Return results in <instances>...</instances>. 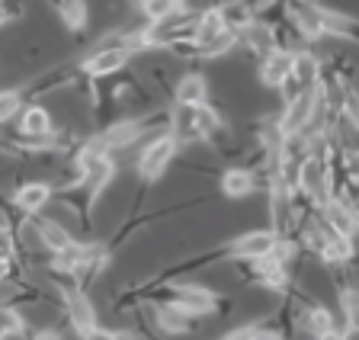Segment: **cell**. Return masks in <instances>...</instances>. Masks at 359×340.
<instances>
[{
  "label": "cell",
  "mask_w": 359,
  "mask_h": 340,
  "mask_svg": "<svg viewBox=\"0 0 359 340\" xmlns=\"http://www.w3.org/2000/svg\"><path fill=\"white\" fill-rule=\"evenodd\" d=\"M119 39H122V29H112L106 42L90 48V52L81 58V64H77L81 77H87V81H106V77L119 74L122 68H128V61H132L135 55L122 46Z\"/></svg>",
  "instance_id": "6da1fadb"
},
{
  "label": "cell",
  "mask_w": 359,
  "mask_h": 340,
  "mask_svg": "<svg viewBox=\"0 0 359 340\" xmlns=\"http://www.w3.org/2000/svg\"><path fill=\"white\" fill-rule=\"evenodd\" d=\"M177 154H180V144L170 132H161V135L148 138V142L142 144L138 164H135L138 167V177H142L144 183H157L167 170H170V164L177 161Z\"/></svg>",
  "instance_id": "7a4b0ae2"
},
{
  "label": "cell",
  "mask_w": 359,
  "mask_h": 340,
  "mask_svg": "<svg viewBox=\"0 0 359 340\" xmlns=\"http://www.w3.org/2000/svg\"><path fill=\"white\" fill-rule=\"evenodd\" d=\"M170 302L180 305V308L193 318H205V315L222 311V295L209 286H199V283H173Z\"/></svg>",
  "instance_id": "3957f363"
},
{
  "label": "cell",
  "mask_w": 359,
  "mask_h": 340,
  "mask_svg": "<svg viewBox=\"0 0 359 340\" xmlns=\"http://www.w3.org/2000/svg\"><path fill=\"white\" fill-rule=\"evenodd\" d=\"M276 238L279 235L273 231V228H250V231H241L238 238H231V241L222 247V257H228V260H260L273 250Z\"/></svg>",
  "instance_id": "277c9868"
},
{
  "label": "cell",
  "mask_w": 359,
  "mask_h": 340,
  "mask_svg": "<svg viewBox=\"0 0 359 340\" xmlns=\"http://www.w3.org/2000/svg\"><path fill=\"white\" fill-rule=\"evenodd\" d=\"M314 109H318V87H308V90L295 93L292 100H285L283 109L276 113L283 135H299V132H305Z\"/></svg>",
  "instance_id": "5b68a950"
},
{
  "label": "cell",
  "mask_w": 359,
  "mask_h": 340,
  "mask_svg": "<svg viewBox=\"0 0 359 340\" xmlns=\"http://www.w3.org/2000/svg\"><path fill=\"white\" fill-rule=\"evenodd\" d=\"M61 302H65L67 325L74 327L77 337H83L87 331H93V327L100 325L97 305L90 302L87 289H81V286H67V289H61Z\"/></svg>",
  "instance_id": "8992f818"
},
{
  "label": "cell",
  "mask_w": 359,
  "mask_h": 340,
  "mask_svg": "<svg viewBox=\"0 0 359 340\" xmlns=\"http://www.w3.org/2000/svg\"><path fill=\"white\" fill-rule=\"evenodd\" d=\"M148 318H151V327H157L167 337H187V334L196 331V318L187 315L180 305H173L170 299H161V302L151 305Z\"/></svg>",
  "instance_id": "52a82bcc"
},
{
  "label": "cell",
  "mask_w": 359,
  "mask_h": 340,
  "mask_svg": "<svg viewBox=\"0 0 359 340\" xmlns=\"http://www.w3.org/2000/svg\"><path fill=\"white\" fill-rule=\"evenodd\" d=\"M52 199H55V189L48 180H26L13 189L10 203H13V209L20 212V215L36 219V215H42V209L52 203Z\"/></svg>",
  "instance_id": "ba28073f"
},
{
  "label": "cell",
  "mask_w": 359,
  "mask_h": 340,
  "mask_svg": "<svg viewBox=\"0 0 359 340\" xmlns=\"http://www.w3.org/2000/svg\"><path fill=\"white\" fill-rule=\"evenodd\" d=\"M16 135L22 142H42V138L55 135V116L42 103H22L20 116H16Z\"/></svg>",
  "instance_id": "9c48e42d"
},
{
  "label": "cell",
  "mask_w": 359,
  "mask_h": 340,
  "mask_svg": "<svg viewBox=\"0 0 359 340\" xmlns=\"http://www.w3.org/2000/svg\"><path fill=\"white\" fill-rule=\"evenodd\" d=\"M218 189H222L224 199L231 203H241V199H250L260 189L257 183L254 167H244V164H234V167H224L222 177H218Z\"/></svg>",
  "instance_id": "30bf717a"
},
{
  "label": "cell",
  "mask_w": 359,
  "mask_h": 340,
  "mask_svg": "<svg viewBox=\"0 0 359 340\" xmlns=\"http://www.w3.org/2000/svg\"><path fill=\"white\" fill-rule=\"evenodd\" d=\"M318 215H321V222L334 231V235L353 238V241L359 238V222H356V215H353V209L346 205L344 196H330L327 203L318 209Z\"/></svg>",
  "instance_id": "8fae6325"
},
{
  "label": "cell",
  "mask_w": 359,
  "mask_h": 340,
  "mask_svg": "<svg viewBox=\"0 0 359 340\" xmlns=\"http://www.w3.org/2000/svg\"><path fill=\"white\" fill-rule=\"evenodd\" d=\"M32 228H36V238H39V244H42V250H48V254H65V250L74 247V241H77L74 231L65 228V222L48 219V215H36Z\"/></svg>",
  "instance_id": "7c38bea8"
},
{
  "label": "cell",
  "mask_w": 359,
  "mask_h": 340,
  "mask_svg": "<svg viewBox=\"0 0 359 340\" xmlns=\"http://www.w3.org/2000/svg\"><path fill=\"white\" fill-rule=\"evenodd\" d=\"M289 74H292V52H285V48H273L269 55L257 58V81L266 90H279Z\"/></svg>",
  "instance_id": "4fadbf2b"
},
{
  "label": "cell",
  "mask_w": 359,
  "mask_h": 340,
  "mask_svg": "<svg viewBox=\"0 0 359 340\" xmlns=\"http://www.w3.org/2000/svg\"><path fill=\"white\" fill-rule=\"evenodd\" d=\"M209 93H212L209 77L199 74V71H187L173 83V106H205Z\"/></svg>",
  "instance_id": "5bb4252c"
},
{
  "label": "cell",
  "mask_w": 359,
  "mask_h": 340,
  "mask_svg": "<svg viewBox=\"0 0 359 340\" xmlns=\"http://www.w3.org/2000/svg\"><path fill=\"white\" fill-rule=\"evenodd\" d=\"M238 42H241V48H247V52L254 55V58H263V55H269L273 48H276L273 23H269V20H254V23H250L238 36Z\"/></svg>",
  "instance_id": "9a60e30c"
},
{
  "label": "cell",
  "mask_w": 359,
  "mask_h": 340,
  "mask_svg": "<svg viewBox=\"0 0 359 340\" xmlns=\"http://www.w3.org/2000/svg\"><path fill=\"white\" fill-rule=\"evenodd\" d=\"M292 81L299 87H318V81H321V58L314 55L311 46L292 52Z\"/></svg>",
  "instance_id": "2e32d148"
},
{
  "label": "cell",
  "mask_w": 359,
  "mask_h": 340,
  "mask_svg": "<svg viewBox=\"0 0 359 340\" xmlns=\"http://www.w3.org/2000/svg\"><path fill=\"white\" fill-rule=\"evenodd\" d=\"M48 7L58 13V20L65 23V29L83 32L90 23V7L87 0H48Z\"/></svg>",
  "instance_id": "e0dca14e"
},
{
  "label": "cell",
  "mask_w": 359,
  "mask_h": 340,
  "mask_svg": "<svg viewBox=\"0 0 359 340\" xmlns=\"http://www.w3.org/2000/svg\"><path fill=\"white\" fill-rule=\"evenodd\" d=\"M218 10H222V20H224V29H231V32H244L247 26L254 23L257 16L250 13V7H247L244 0H222L218 4Z\"/></svg>",
  "instance_id": "ac0fdd59"
},
{
  "label": "cell",
  "mask_w": 359,
  "mask_h": 340,
  "mask_svg": "<svg viewBox=\"0 0 359 340\" xmlns=\"http://www.w3.org/2000/svg\"><path fill=\"white\" fill-rule=\"evenodd\" d=\"M222 32H224L222 10H218V7H202V10H199V20H196V36H193V42H196V46H205V42H212V39L222 36Z\"/></svg>",
  "instance_id": "d6986e66"
},
{
  "label": "cell",
  "mask_w": 359,
  "mask_h": 340,
  "mask_svg": "<svg viewBox=\"0 0 359 340\" xmlns=\"http://www.w3.org/2000/svg\"><path fill=\"white\" fill-rule=\"evenodd\" d=\"M238 46H241V42H238V32L224 29L222 36H215L212 42L199 46V61H218V58H224V55H231Z\"/></svg>",
  "instance_id": "ffe728a7"
},
{
  "label": "cell",
  "mask_w": 359,
  "mask_h": 340,
  "mask_svg": "<svg viewBox=\"0 0 359 340\" xmlns=\"http://www.w3.org/2000/svg\"><path fill=\"white\" fill-rule=\"evenodd\" d=\"M180 10H187V0H144V20L148 23H161V20H170V16H177Z\"/></svg>",
  "instance_id": "44dd1931"
},
{
  "label": "cell",
  "mask_w": 359,
  "mask_h": 340,
  "mask_svg": "<svg viewBox=\"0 0 359 340\" xmlns=\"http://www.w3.org/2000/svg\"><path fill=\"white\" fill-rule=\"evenodd\" d=\"M20 109H22L20 90H0V129H4L7 122L16 119V116H20Z\"/></svg>",
  "instance_id": "7402d4cb"
},
{
  "label": "cell",
  "mask_w": 359,
  "mask_h": 340,
  "mask_svg": "<svg viewBox=\"0 0 359 340\" xmlns=\"http://www.w3.org/2000/svg\"><path fill=\"white\" fill-rule=\"evenodd\" d=\"M20 325H26L22 311L16 308V305H10V302H0V334L10 331V327H20Z\"/></svg>",
  "instance_id": "603a6c76"
},
{
  "label": "cell",
  "mask_w": 359,
  "mask_h": 340,
  "mask_svg": "<svg viewBox=\"0 0 359 340\" xmlns=\"http://www.w3.org/2000/svg\"><path fill=\"white\" fill-rule=\"evenodd\" d=\"M16 16H20V7H16V0H0V29L7 23H13Z\"/></svg>",
  "instance_id": "cb8c5ba5"
},
{
  "label": "cell",
  "mask_w": 359,
  "mask_h": 340,
  "mask_svg": "<svg viewBox=\"0 0 359 340\" xmlns=\"http://www.w3.org/2000/svg\"><path fill=\"white\" fill-rule=\"evenodd\" d=\"M0 340H32V327H29V325L10 327V331H4V334H0Z\"/></svg>",
  "instance_id": "d4e9b609"
},
{
  "label": "cell",
  "mask_w": 359,
  "mask_h": 340,
  "mask_svg": "<svg viewBox=\"0 0 359 340\" xmlns=\"http://www.w3.org/2000/svg\"><path fill=\"white\" fill-rule=\"evenodd\" d=\"M81 340H116V331L112 327H103V325H97L93 331H87Z\"/></svg>",
  "instance_id": "484cf974"
},
{
  "label": "cell",
  "mask_w": 359,
  "mask_h": 340,
  "mask_svg": "<svg viewBox=\"0 0 359 340\" xmlns=\"http://www.w3.org/2000/svg\"><path fill=\"white\" fill-rule=\"evenodd\" d=\"M32 340H65V337L55 327H39V331H32Z\"/></svg>",
  "instance_id": "4316f807"
},
{
  "label": "cell",
  "mask_w": 359,
  "mask_h": 340,
  "mask_svg": "<svg viewBox=\"0 0 359 340\" xmlns=\"http://www.w3.org/2000/svg\"><path fill=\"white\" fill-rule=\"evenodd\" d=\"M132 4H138V7H144V0H132Z\"/></svg>",
  "instance_id": "83f0119b"
},
{
  "label": "cell",
  "mask_w": 359,
  "mask_h": 340,
  "mask_svg": "<svg viewBox=\"0 0 359 340\" xmlns=\"http://www.w3.org/2000/svg\"><path fill=\"white\" fill-rule=\"evenodd\" d=\"M218 340H228V337H218Z\"/></svg>",
  "instance_id": "f1b7e54d"
}]
</instances>
